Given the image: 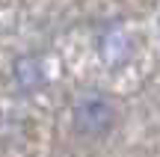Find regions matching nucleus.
Returning <instances> with one entry per match:
<instances>
[{"label": "nucleus", "mask_w": 160, "mask_h": 157, "mask_svg": "<svg viewBox=\"0 0 160 157\" xmlns=\"http://www.w3.org/2000/svg\"><path fill=\"white\" fill-rule=\"evenodd\" d=\"M113 119H116V110L110 104L107 95L101 92H86L80 95V101L74 104V125L80 134L86 136H101L113 128Z\"/></svg>", "instance_id": "f257e3e1"}, {"label": "nucleus", "mask_w": 160, "mask_h": 157, "mask_svg": "<svg viewBox=\"0 0 160 157\" xmlns=\"http://www.w3.org/2000/svg\"><path fill=\"white\" fill-rule=\"evenodd\" d=\"M12 77H15V83L21 89H39L45 83V68H42V62L36 56H21L12 65Z\"/></svg>", "instance_id": "f03ea898"}, {"label": "nucleus", "mask_w": 160, "mask_h": 157, "mask_svg": "<svg viewBox=\"0 0 160 157\" xmlns=\"http://www.w3.org/2000/svg\"><path fill=\"white\" fill-rule=\"evenodd\" d=\"M128 56H131V42H128V36H122V33H107V36L101 39V59H104L107 65L119 68Z\"/></svg>", "instance_id": "7ed1b4c3"}]
</instances>
